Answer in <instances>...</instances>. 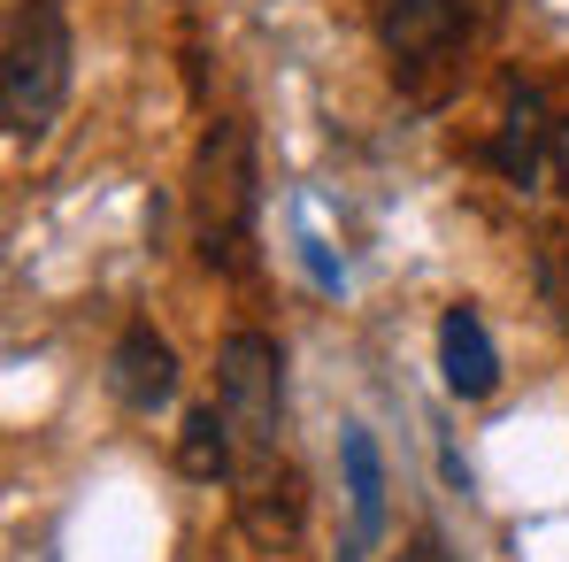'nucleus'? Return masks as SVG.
I'll return each mask as SVG.
<instances>
[{"mask_svg": "<svg viewBox=\"0 0 569 562\" xmlns=\"http://www.w3.org/2000/svg\"><path fill=\"white\" fill-rule=\"evenodd\" d=\"M254 131L239 116L208 124L200 147H192V170H186V216H192V247L208 270L239 278L254 263Z\"/></svg>", "mask_w": 569, "mask_h": 562, "instance_id": "nucleus-1", "label": "nucleus"}, {"mask_svg": "<svg viewBox=\"0 0 569 562\" xmlns=\"http://www.w3.org/2000/svg\"><path fill=\"white\" fill-rule=\"evenodd\" d=\"M70 100V16L62 0H16L8 47H0V124L8 139H47V124Z\"/></svg>", "mask_w": 569, "mask_h": 562, "instance_id": "nucleus-2", "label": "nucleus"}, {"mask_svg": "<svg viewBox=\"0 0 569 562\" xmlns=\"http://www.w3.org/2000/svg\"><path fill=\"white\" fill-rule=\"evenodd\" d=\"M216 408L239 440V470L270 463L284 432V347L270 332H231L216 347Z\"/></svg>", "mask_w": 569, "mask_h": 562, "instance_id": "nucleus-3", "label": "nucleus"}, {"mask_svg": "<svg viewBox=\"0 0 569 562\" xmlns=\"http://www.w3.org/2000/svg\"><path fill=\"white\" fill-rule=\"evenodd\" d=\"M470 39V8L462 0H378V47L400 70H423L439 55H455Z\"/></svg>", "mask_w": 569, "mask_h": 562, "instance_id": "nucleus-4", "label": "nucleus"}, {"mask_svg": "<svg viewBox=\"0 0 569 562\" xmlns=\"http://www.w3.org/2000/svg\"><path fill=\"white\" fill-rule=\"evenodd\" d=\"M108 393H116L131 416H154V408L178 401V355H170V339H162L154 324H131V332L116 339V355H108Z\"/></svg>", "mask_w": 569, "mask_h": 562, "instance_id": "nucleus-5", "label": "nucleus"}, {"mask_svg": "<svg viewBox=\"0 0 569 562\" xmlns=\"http://www.w3.org/2000/svg\"><path fill=\"white\" fill-rule=\"evenodd\" d=\"M300 477L270 455V463H247L239 470V532L262 548V555H284L300 540Z\"/></svg>", "mask_w": 569, "mask_h": 562, "instance_id": "nucleus-6", "label": "nucleus"}, {"mask_svg": "<svg viewBox=\"0 0 569 562\" xmlns=\"http://www.w3.org/2000/svg\"><path fill=\"white\" fill-rule=\"evenodd\" d=\"M439 377H447L455 401H485L500 385V347H492V332H485V316L470 300H455L439 316Z\"/></svg>", "mask_w": 569, "mask_h": 562, "instance_id": "nucleus-7", "label": "nucleus"}, {"mask_svg": "<svg viewBox=\"0 0 569 562\" xmlns=\"http://www.w3.org/2000/svg\"><path fill=\"white\" fill-rule=\"evenodd\" d=\"M339 470H347V509H355V532H347V555L339 562H362L385 540V455L362 424L339 432Z\"/></svg>", "mask_w": 569, "mask_h": 562, "instance_id": "nucleus-8", "label": "nucleus"}, {"mask_svg": "<svg viewBox=\"0 0 569 562\" xmlns=\"http://www.w3.org/2000/svg\"><path fill=\"white\" fill-rule=\"evenodd\" d=\"M485 155H492V170H500L508 186H531V178H539V155H555V131H547L531 86H508V100H500V131H492Z\"/></svg>", "mask_w": 569, "mask_h": 562, "instance_id": "nucleus-9", "label": "nucleus"}, {"mask_svg": "<svg viewBox=\"0 0 569 562\" xmlns=\"http://www.w3.org/2000/svg\"><path fill=\"white\" fill-rule=\"evenodd\" d=\"M178 470L186 477H239V440H231V424H223V408L208 401V408H192L186 432H178Z\"/></svg>", "mask_w": 569, "mask_h": 562, "instance_id": "nucleus-10", "label": "nucleus"}, {"mask_svg": "<svg viewBox=\"0 0 569 562\" xmlns=\"http://www.w3.org/2000/svg\"><path fill=\"white\" fill-rule=\"evenodd\" d=\"M547 162H555V186L569 193V116L555 124V155H547Z\"/></svg>", "mask_w": 569, "mask_h": 562, "instance_id": "nucleus-11", "label": "nucleus"}, {"mask_svg": "<svg viewBox=\"0 0 569 562\" xmlns=\"http://www.w3.org/2000/svg\"><path fill=\"white\" fill-rule=\"evenodd\" d=\"M400 562H447V555H439V540H431V532H416V548H408Z\"/></svg>", "mask_w": 569, "mask_h": 562, "instance_id": "nucleus-12", "label": "nucleus"}, {"mask_svg": "<svg viewBox=\"0 0 569 562\" xmlns=\"http://www.w3.org/2000/svg\"><path fill=\"white\" fill-rule=\"evenodd\" d=\"M555 263H562V300H569V239L555 247Z\"/></svg>", "mask_w": 569, "mask_h": 562, "instance_id": "nucleus-13", "label": "nucleus"}]
</instances>
